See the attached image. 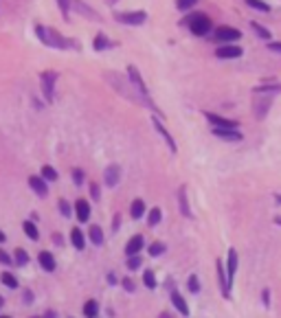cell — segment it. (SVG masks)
<instances>
[{
    "label": "cell",
    "instance_id": "obj_53",
    "mask_svg": "<svg viewBox=\"0 0 281 318\" xmlns=\"http://www.w3.org/2000/svg\"><path fill=\"white\" fill-rule=\"evenodd\" d=\"M5 242H7V235H5V233L0 231V244H5Z\"/></svg>",
    "mask_w": 281,
    "mask_h": 318
},
{
    "label": "cell",
    "instance_id": "obj_51",
    "mask_svg": "<svg viewBox=\"0 0 281 318\" xmlns=\"http://www.w3.org/2000/svg\"><path fill=\"white\" fill-rule=\"evenodd\" d=\"M42 318H57V314L53 309H49V311H44V316H42Z\"/></svg>",
    "mask_w": 281,
    "mask_h": 318
},
{
    "label": "cell",
    "instance_id": "obj_1",
    "mask_svg": "<svg viewBox=\"0 0 281 318\" xmlns=\"http://www.w3.org/2000/svg\"><path fill=\"white\" fill-rule=\"evenodd\" d=\"M35 35H38V40L42 42L44 46H51V49H59V51H64V49H77V44L73 40H68V38H64L59 31H55L53 27H44V25H38L35 27Z\"/></svg>",
    "mask_w": 281,
    "mask_h": 318
},
{
    "label": "cell",
    "instance_id": "obj_23",
    "mask_svg": "<svg viewBox=\"0 0 281 318\" xmlns=\"http://www.w3.org/2000/svg\"><path fill=\"white\" fill-rule=\"evenodd\" d=\"M92 49H95V51H108V49H115V42L108 40L104 33H97V38L92 40Z\"/></svg>",
    "mask_w": 281,
    "mask_h": 318
},
{
    "label": "cell",
    "instance_id": "obj_13",
    "mask_svg": "<svg viewBox=\"0 0 281 318\" xmlns=\"http://www.w3.org/2000/svg\"><path fill=\"white\" fill-rule=\"evenodd\" d=\"M38 263H40V268L44 270V272H55V268H57L55 257H53V253H49V250H42V253H38Z\"/></svg>",
    "mask_w": 281,
    "mask_h": 318
},
{
    "label": "cell",
    "instance_id": "obj_26",
    "mask_svg": "<svg viewBox=\"0 0 281 318\" xmlns=\"http://www.w3.org/2000/svg\"><path fill=\"white\" fill-rule=\"evenodd\" d=\"M22 231H25V235L31 239V242H38L40 239V231H38V226H35L33 220H27L25 224H22Z\"/></svg>",
    "mask_w": 281,
    "mask_h": 318
},
{
    "label": "cell",
    "instance_id": "obj_21",
    "mask_svg": "<svg viewBox=\"0 0 281 318\" xmlns=\"http://www.w3.org/2000/svg\"><path fill=\"white\" fill-rule=\"evenodd\" d=\"M178 206H180V213L187 220L194 218V213H191V208H189V200H187V189H184V187L178 189Z\"/></svg>",
    "mask_w": 281,
    "mask_h": 318
},
{
    "label": "cell",
    "instance_id": "obj_48",
    "mask_svg": "<svg viewBox=\"0 0 281 318\" xmlns=\"http://www.w3.org/2000/svg\"><path fill=\"white\" fill-rule=\"evenodd\" d=\"M106 281H108V283H110V285H117V283H119L117 274H112V272H108V277H106Z\"/></svg>",
    "mask_w": 281,
    "mask_h": 318
},
{
    "label": "cell",
    "instance_id": "obj_19",
    "mask_svg": "<svg viewBox=\"0 0 281 318\" xmlns=\"http://www.w3.org/2000/svg\"><path fill=\"white\" fill-rule=\"evenodd\" d=\"M75 215H77V220H79L81 224L90 220V204H88V200L79 197V200L75 202Z\"/></svg>",
    "mask_w": 281,
    "mask_h": 318
},
{
    "label": "cell",
    "instance_id": "obj_54",
    "mask_svg": "<svg viewBox=\"0 0 281 318\" xmlns=\"http://www.w3.org/2000/svg\"><path fill=\"white\" fill-rule=\"evenodd\" d=\"M3 305H5V298H3V296H0V309H3Z\"/></svg>",
    "mask_w": 281,
    "mask_h": 318
},
{
    "label": "cell",
    "instance_id": "obj_31",
    "mask_svg": "<svg viewBox=\"0 0 281 318\" xmlns=\"http://www.w3.org/2000/svg\"><path fill=\"white\" fill-rule=\"evenodd\" d=\"M97 314H99V303L95 301V298L86 301V305H83V316H86V318H97Z\"/></svg>",
    "mask_w": 281,
    "mask_h": 318
},
{
    "label": "cell",
    "instance_id": "obj_45",
    "mask_svg": "<svg viewBox=\"0 0 281 318\" xmlns=\"http://www.w3.org/2000/svg\"><path fill=\"white\" fill-rule=\"evenodd\" d=\"M57 5H59V9H62L64 18L68 20V0H57Z\"/></svg>",
    "mask_w": 281,
    "mask_h": 318
},
{
    "label": "cell",
    "instance_id": "obj_16",
    "mask_svg": "<svg viewBox=\"0 0 281 318\" xmlns=\"http://www.w3.org/2000/svg\"><path fill=\"white\" fill-rule=\"evenodd\" d=\"M143 246H145V239L143 235H132L128 239V244H125V255L132 257V255H139L143 250Z\"/></svg>",
    "mask_w": 281,
    "mask_h": 318
},
{
    "label": "cell",
    "instance_id": "obj_32",
    "mask_svg": "<svg viewBox=\"0 0 281 318\" xmlns=\"http://www.w3.org/2000/svg\"><path fill=\"white\" fill-rule=\"evenodd\" d=\"M14 261H16V266H20V268L29 266V253L25 248H16L14 250Z\"/></svg>",
    "mask_w": 281,
    "mask_h": 318
},
{
    "label": "cell",
    "instance_id": "obj_3",
    "mask_svg": "<svg viewBox=\"0 0 281 318\" xmlns=\"http://www.w3.org/2000/svg\"><path fill=\"white\" fill-rule=\"evenodd\" d=\"M128 79H130V83H132L136 90H139V94L143 97V101H145V105H149L154 112H156V115H160V110H158L156 105H154L152 97H149V90H147V86H145V81H143V77H141V73H139V68H136V66H132V64L128 66Z\"/></svg>",
    "mask_w": 281,
    "mask_h": 318
},
{
    "label": "cell",
    "instance_id": "obj_37",
    "mask_svg": "<svg viewBox=\"0 0 281 318\" xmlns=\"http://www.w3.org/2000/svg\"><path fill=\"white\" fill-rule=\"evenodd\" d=\"M187 287H189L191 294H198V292H200V281H198V277H196V274H191V277H189Z\"/></svg>",
    "mask_w": 281,
    "mask_h": 318
},
{
    "label": "cell",
    "instance_id": "obj_43",
    "mask_svg": "<svg viewBox=\"0 0 281 318\" xmlns=\"http://www.w3.org/2000/svg\"><path fill=\"white\" fill-rule=\"evenodd\" d=\"M261 303H264L266 309L270 307V290H268V287H264V290H261Z\"/></svg>",
    "mask_w": 281,
    "mask_h": 318
},
{
    "label": "cell",
    "instance_id": "obj_11",
    "mask_svg": "<svg viewBox=\"0 0 281 318\" xmlns=\"http://www.w3.org/2000/svg\"><path fill=\"white\" fill-rule=\"evenodd\" d=\"M213 136L220 141H226V143H240L244 139V134L240 130H220V128H213Z\"/></svg>",
    "mask_w": 281,
    "mask_h": 318
},
{
    "label": "cell",
    "instance_id": "obj_55",
    "mask_svg": "<svg viewBox=\"0 0 281 318\" xmlns=\"http://www.w3.org/2000/svg\"><path fill=\"white\" fill-rule=\"evenodd\" d=\"M0 318H14V316H0Z\"/></svg>",
    "mask_w": 281,
    "mask_h": 318
},
{
    "label": "cell",
    "instance_id": "obj_4",
    "mask_svg": "<svg viewBox=\"0 0 281 318\" xmlns=\"http://www.w3.org/2000/svg\"><path fill=\"white\" fill-rule=\"evenodd\" d=\"M55 83H57V73L55 70H44V73H40V86H42V94H44V99L53 103V99H55Z\"/></svg>",
    "mask_w": 281,
    "mask_h": 318
},
{
    "label": "cell",
    "instance_id": "obj_29",
    "mask_svg": "<svg viewBox=\"0 0 281 318\" xmlns=\"http://www.w3.org/2000/svg\"><path fill=\"white\" fill-rule=\"evenodd\" d=\"M40 176L46 180V182H55V180L59 178V173L55 171V167H51V165H42V169H40Z\"/></svg>",
    "mask_w": 281,
    "mask_h": 318
},
{
    "label": "cell",
    "instance_id": "obj_34",
    "mask_svg": "<svg viewBox=\"0 0 281 318\" xmlns=\"http://www.w3.org/2000/svg\"><path fill=\"white\" fill-rule=\"evenodd\" d=\"M147 250H149V257H160L163 253H167V244L165 242H152Z\"/></svg>",
    "mask_w": 281,
    "mask_h": 318
},
{
    "label": "cell",
    "instance_id": "obj_46",
    "mask_svg": "<svg viewBox=\"0 0 281 318\" xmlns=\"http://www.w3.org/2000/svg\"><path fill=\"white\" fill-rule=\"evenodd\" d=\"M268 49H270L272 53H279V55H281V42L270 40V42H268Z\"/></svg>",
    "mask_w": 281,
    "mask_h": 318
},
{
    "label": "cell",
    "instance_id": "obj_39",
    "mask_svg": "<svg viewBox=\"0 0 281 318\" xmlns=\"http://www.w3.org/2000/svg\"><path fill=\"white\" fill-rule=\"evenodd\" d=\"M196 3H198V0H176V7L180 9V11H187V9L194 7Z\"/></svg>",
    "mask_w": 281,
    "mask_h": 318
},
{
    "label": "cell",
    "instance_id": "obj_41",
    "mask_svg": "<svg viewBox=\"0 0 281 318\" xmlns=\"http://www.w3.org/2000/svg\"><path fill=\"white\" fill-rule=\"evenodd\" d=\"M83 180H86V173H83L81 169H73V182L79 187V184H83Z\"/></svg>",
    "mask_w": 281,
    "mask_h": 318
},
{
    "label": "cell",
    "instance_id": "obj_14",
    "mask_svg": "<svg viewBox=\"0 0 281 318\" xmlns=\"http://www.w3.org/2000/svg\"><path fill=\"white\" fill-rule=\"evenodd\" d=\"M237 266H240V257H237L235 248H231L229 250V261H226V274H229L231 287H233V281H235V274H237Z\"/></svg>",
    "mask_w": 281,
    "mask_h": 318
},
{
    "label": "cell",
    "instance_id": "obj_6",
    "mask_svg": "<svg viewBox=\"0 0 281 318\" xmlns=\"http://www.w3.org/2000/svg\"><path fill=\"white\" fill-rule=\"evenodd\" d=\"M213 38L218 40L220 44H233L235 40L242 38V31H240V29H235V27H229V25H220L218 29H215Z\"/></svg>",
    "mask_w": 281,
    "mask_h": 318
},
{
    "label": "cell",
    "instance_id": "obj_8",
    "mask_svg": "<svg viewBox=\"0 0 281 318\" xmlns=\"http://www.w3.org/2000/svg\"><path fill=\"white\" fill-rule=\"evenodd\" d=\"M215 268H218V283H220V290H222V296L231 298V283H229V274H226V266L222 263V259L215 261Z\"/></svg>",
    "mask_w": 281,
    "mask_h": 318
},
{
    "label": "cell",
    "instance_id": "obj_15",
    "mask_svg": "<svg viewBox=\"0 0 281 318\" xmlns=\"http://www.w3.org/2000/svg\"><path fill=\"white\" fill-rule=\"evenodd\" d=\"M29 187L40 197H46V193H49V184H46V180L42 176H29Z\"/></svg>",
    "mask_w": 281,
    "mask_h": 318
},
{
    "label": "cell",
    "instance_id": "obj_36",
    "mask_svg": "<svg viewBox=\"0 0 281 318\" xmlns=\"http://www.w3.org/2000/svg\"><path fill=\"white\" fill-rule=\"evenodd\" d=\"M246 5L250 9H257V11H264V14H268L270 11V5L264 3V0H246Z\"/></svg>",
    "mask_w": 281,
    "mask_h": 318
},
{
    "label": "cell",
    "instance_id": "obj_5",
    "mask_svg": "<svg viewBox=\"0 0 281 318\" xmlns=\"http://www.w3.org/2000/svg\"><path fill=\"white\" fill-rule=\"evenodd\" d=\"M115 18H117V22H121L125 27H141V25H145L147 14L145 11H117Z\"/></svg>",
    "mask_w": 281,
    "mask_h": 318
},
{
    "label": "cell",
    "instance_id": "obj_17",
    "mask_svg": "<svg viewBox=\"0 0 281 318\" xmlns=\"http://www.w3.org/2000/svg\"><path fill=\"white\" fill-rule=\"evenodd\" d=\"M169 298H171V305H174V307L180 311L182 316H189V305H187V301H184L182 294L178 292L176 287H174V290H169Z\"/></svg>",
    "mask_w": 281,
    "mask_h": 318
},
{
    "label": "cell",
    "instance_id": "obj_25",
    "mask_svg": "<svg viewBox=\"0 0 281 318\" xmlns=\"http://www.w3.org/2000/svg\"><path fill=\"white\" fill-rule=\"evenodd\" d=\"M281 92V83H264V86H257L253 88V94H277Z\"/></svg>",
    "mask_w": 281,
    "mask_h": 318
},
{
    "label": "cell",
    "instance_id": "obj_42",
    "mask_svg": "<svg viewBox=\"0 0 281 318\" xmlns=\"http://www.w3.org/2000/svg\"><path fill=\"white\" fill-rule=\"evenodd\" d=\"M121 285H123V290H125V292H134V290H136L134 281H132V279H130V277H125V279L121 281Z\"/></svg>",
    "mask_w": 281,
    "mask_h": 318
},
{
    "label": "cell",
    "instance_id": "obj_9",
    "mask_svg": "<svg viewBox=\"0 0 281 318\" xmlns=\"http://www.w3.org/2000/svg\"><path fill=\"white\" fill-rule=\"evenodd\" d=\"M205 119L211 123V128L237 130V121H231V119H224V117H220V115H213V112H205Z\"/></svg>",
    "mask_w": 281,
    "mask_h": 318
},
{
    "label": "cell",
    "instance_id": "obj_27",
    "mask_svg": "<svg viewBox=\"0 0 281 318\" xmlns=\"http://www.w3.org/2000/svg\"><path fill=\"white\" fill-rule=\"evenodd\" d=\"M0 281H3V285H5V287H9V290H18V287H20V283H18V279L9 272V270H5V272L0 274Z\"/></svg>",
    "mask_w": 281,
    "mask_h": 318
},
{
    "label": "cell",
    "instance_id": "obj_12",
    "mask_svg": "<svg viewBox=\"0 0 281 318\" xmlns=\"http://www.w3.org/2000/svg\"><path fill=\"white\" fill-rule=\"evenodd\" d=\"M152 123H154V128H156V132H158V134L163 136V141L167 143V147H169V152H171V154H176V152H178V147H176V141L171 139V134H169V132H167V128H165V125L160 123V119H158V117H154V119H152Z\"/></svg>",
    "mask_w": 281,
    "mask_h": 318
},
{
    "label": "cell",
    "instance_id": "obj_40",
    "mask_svg": "<svg viewBox=\"0 0 281 318\" xmlns=\"http://www.w3.org/2000/svg\"><path fill=\"white\" fill-rule=\"evenodd\" d=\"M0 263H3V266H11V263H16V261H14V257H11L7 250L0 248Z\"/></svg>",
    "mask_w": 281,
    "mask_h": 318
},
{
    "label": "cell",
    "instance_id": "obj_10",
    "mask_svg": "<svg viewBox=\"0 0 281 318\" xmlns=\"http://www.w3.org/2000/svg\"><path fill=\"white\" fill-rule=\"evenodd\" d=\"M242 49L237 44H222L220 49H215V57L218 59H237L242 57Z\"/></svg>",
    "mask_w": 281,
    "mask_h": 318
},
{
    "label": "cell",
    "instance_id": "obj_2",
    "mask_svg": "<svg viewBox=\"0 0 281 318\" xmlns=\"http://www.w3.org/2000/svg\"><path fill=\"white\" fill-rule=\"evenodd\" d=\"M187 27H189V31L196 35V38H205V35L211 33V29H213V22H211V18H209L207 14H191L187 16Z\"/></svg>",
    "mask_w": 281,
    "mask_h": 318
},
{
    "label": "cell",
    "instance_id": "obj_18",
    "mask_svg": "<svg viewBox=\"0 0 281 318\" xmlns=\"http://www.w3.org/2000/svg\"><path fill=\"white\" fill-rule=\"evenodd\" d=\"M104 180H106L108 187H117L119 180H121V167H119V165H110V167H106V171H104Z\"/></svg>",
    "mask_w": 281,
    "mask_h": 318
},
{
    "label": "cell",
    "instance_id": "obj_28",
    "mask_svg": "<svg viewBox=\"0 0 281 318\" xmlns=\"http://www.w3.org/2000/svg\"><path fill=\"white\" fill-rule=\"evenodd\" d=\"M250 29H253V31L257 33V35H259V38L261 40H266V42H270L272 40V31H268V29L264 27V25H259V22H250Z\"/></svg>",
    "mask_w": 281,
    "mask_h": 318
},
{
    "label": "cell",
    "instance_id": "obj_30",
    "mask_svg": "<svg viewBox=\"0 0 281 318\" xmlns=\"http://www.w3.org/2000/svg\"><path fill=\"white\" fill-rule=\"evenodd\" d=\"M143 283H145L147 290H156L158 281H156V274H154V270H143Z\"/></svg>",
    "mask_w": 281,
    "mask_h": 318
},
{
    "label": "cell",
    "instance_id": "obj_52",
    "mask_svg": "<svg viewBox=\"0 0 281 318\" xmlns=\"http://www.w3.org/2000/svg\"><path fill=\"white\" fill-rule=\"evenodd\" d=\"M158 318H174V314H169V311H160Z\"/></svg>",
    "mask_w": 281,
    "mask_h": 318
},
{
    "label": "cell",
    "instance_id": "obj_20",
    "mask_svg": "<svg viewBox=\"0 0 281 318\" xmlns=\"http://www.w3.org/2000/svg\"><path fill=\"white\" fill-rule=\"evenodd\" d=\"M70 244H73V248L79 250V253L86 248V235H83V231L79 226H75V229L70 231Z\"/></svg>",
    "mask_w": 281,
    "mask_h": 318
},
{
    "label": "cell",
    "instance_id": "obj_38",
    "mask_svg": "<svg viewBox=\"0 0 281 318\" xmlns=\"http://www.w3.org/2000/svg\"><path fill=\"white\" fill-rule=\"evenodd\" d=\"M57 208H59V213H62L64 218H70V215H73V208H70V204L66 200H59L57 202Z\"/></svg>",
    "mask_w": 281,
    "mask_h": 318
},
{
    "label": "cell",
    "instance_id": "obj_33",
    "mask_svg": "<svg viewBox=\"0 0 281 318\" xmlns=\"http://www.w3.org/2000/svg\"><path fill=\"white\" fill-rule=\"evenodd\" d=\"M160 220H163V211H160L158 206L149 208V213H147V224H149V226H158Z\"/></svg>",
    "mask_w": 281,
    "mask_h": 318
},
{
    "label": "cell",
    "instance_id": "obj_50",
    "mask_svg": "<svg viewBox=\"0 0 281 318\" xmlns=\"http://www.w3.org/2000/svg\"><path fill=\"white\" fill-rule=\"evenodd\" d=\"M53 244H55V246H62V244H64V239H62V235H59V233H53Z\"/></svg>",
    "mask_w": 281,
    "mask_h": 318
},
{
    "label": "cell",
    "instance_id": "obj_44",
    "mask_svg": "<svg viewBox=\"0 0 281 318\" xmlns=\"http://www.w3.org/2000/svg\"><path fill=\"white\" fill-rule=\"evenodd\" d=\"M90 197H92V200H99V197H101V189H99L97 182H90Z\"/></svg>",
    "mask_w": 281,
    "mask_h": 318
},
{
    "label": "cell",
    "instance_id": "obj_22",
    "mask_svg": "<svg viewBox=\"0 0 281 318\" xmlns=\"http://www.w3.org/2000/svg\"><path fill=\"white\" fill-rule=\"evenodd\" d=\"M145 211H147V206L141 197L132 200V204H130V215H132V220H141L143 215H145Z\"/></svg>",
    "mask_w": 281,
    "mask_h": 318
},
{
    "label": "cell",
    "instance_id": "obj_7",
    "mask_svg": "<svg viewBox=\"0 0 281 318\" xmlns=\"http://www.w3.org/2000/svg\"><path fill=\"white\" fill-rule=\"evenodd\" d=\"M255 99H257V101H253L255 117L257 119H266L268 110H270V105H272V97H270V94H255Z\"/></svg>",
    "mask_w": 281,
    "mask_h": 318
},
{
    "label": "cell",
    "instance_id": "obj_49",
    "mask_svg": "<svg viewBox=\"0 0 281 318\" xmlns=\"http://www.w3.org/2000/svg\"><path fill=\"white\" fill-rule=\"evenodd\" d=\"M119 226H121V215H115V220H112V231H119Z\"/></svg>",
    "mask_w": 281,
    "mask_h": 318
},
{
    "label": "cell",
    "instance_id": "obj_47",
    "mask_svg": "<svg viewBox=\"0 0 281 318\" xmlns=\"http://www.w3.org/2000/svg\"><path fill=\"white\" fill-rule=\"evenodd\" d=\"M22 301H25L27 305H31L33 303V292L31 290H25V294H22Z\"/></svg>",
    "mask_w": 281,
    "mask_h": 318
},
{
    "label": "cell",
    "instance_id": "obj_56",
    "mask_svg": "<svg viewBox=\"0 0 281 318\" xmlns=\"http://www.w3.org/2000/svg\"><path fill=\"white\" fill-rule=\"evenodd\" d=\"M31 318H42V316H31Z\"/></svg>",
    "mask_w": 281,
    "mask_h": 318
},
{
    "label": "cell",
    "instance_id": "obj_24",
    "mask_svg": "<svg viewBox=\"0 0 281 318\" xmlns=\"http://www.w3.org/2000/svg\"><path fill=\"white\" fill-rule=\"evenodd\" d=\"M88 239H90L95 246H104L106 237H104V231H101V226L92 224V226H90V231H88Z\"/></svg>",
    "mask_w": 281,
    "mask_h": 318
},
{
    "label": "cell",
    "instance_id": "obj_35",
    "mask_svg": "<svg viewBox=\"0 0 281 318\" xmlns=\"http://www.w3.org/2000/svg\"><path fill=\"white\" fill-rule=\"evenodd\" d=\"M125 268H128L130 272H134V270L143 268V257H141V255H132V257H128V261H125Z\"/></svg>",
    "mask_w": 281,
    "mask_h": 318
}]
</instances>
